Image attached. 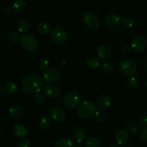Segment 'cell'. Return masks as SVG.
<instances>
[{
    "label": "cell",
    "instance_id": "6da1fadb",
    "mask_svg": "<svg viewBox=\"0 0 147 147\" xmlns=\"http://www.w3.org/2000/svg\"><path fill=\"white\" fill-rule=\"evenodd\" d=\"M22 90L26 93H37L43 88V80L35 74H31L24 78L21 83Z\"/></svg>",
    "mask_w": 147,
    "mask_h": 147
},
{
    "label": "cell",
    "instance_id": "7a4b0ae2",
    "mask_svg": "<svg viewBox=\"0 0 147 147\" xmlns=\"http://www.w3.org/2000/svg\"><path fill=\"white\" fill-rule=\"evenodd\" d=\"M97 111V106L95 103L90 100H85L80 103L78 108L77 113L79 117L88 119L91 118Z\"/></svg>",
    "mask_w": 147,
    "mask_h": 147
},
{
    "label": "cell",
    "instance_id": "3957f363",
    "mask_svg": "<svg viewBox=\"0 0 147 147\" xmlns=\"http://www.w3.org/2000/svg\"><path fill=\"white\" fill-rule=\"evenodd\" d=\"M119 71L125 76L132 77L137 72V65L136 63L130 59L121 60L119 65Z\"/></svg>",
    "mask_w": 147,
    "mask_h": 147
},
{
    "label": "cell",
    "instance_id": "277c9868",
    "mask_svg": "<svg viewBox=\"0 0 147 147\" xmlns=\"http://www.w3.org/2000/svg\"><path fill=\"white\" fill-rule=\"evenodd\" d=\"M20 42L22 48L27 52H34L38 47V40L31 34H23L20 37Z\"/></svg>",
    "mask_w": 147,
    "mask_h": 147
},
{
    "label": "cell",
    "instance_id": "5b68a950",
    "mask_svg": "<svg viewBox=\"0 0 147 147\" xmlns=\"http://www.w3.org/2000/svg\"><path fill=\"white\" fill-rule=\"evenodd\" d=\"M69 37V32L63 27H56L51 32V38L55 42H65Z\"/></svg>",
    "mask_w": 147,
    "mask_h": 147
},
{
    "label": "cell",
    "instance_id": "8992f818",
    "mask_svg": "<svg viewBox=\"0 0 147 147\" xmlns=\"http://www.w3.org/2000/svg\"><path fill=\"white\" fill-rule=\"evenodd\" d=\"M83 21L88 27L90 29H96L100 23V18L96 13L93 11H86L83 15Z\"/></svg>",
    "mask_w": 147,
    "mask_h": 147
},
{
    "label": "cell",
    "instance_id": "52a82bcc",
    "mask_svg": "<svg viewBox=\"0 0 147 147\" xmlns=\"http://www.w3.org/2000/svg\"><path fill=\"white\" fill-rule=\"evenodd\" d=\"M80 100V96L76 92H70L67 93L64 98L63 103L65 106L69 109H72L76 108L79 104Z\"/></svg>",
    "mask_w": 147,
    "mask_h": 147
},
{
    "label": "cell",
    "instance_id": "ba28073f",
    "mask_svg": "<svg viewBox=\"0 0 147 147\" xmlns=\"http://www.w3.org/2000/svg\"><path fill=\"white\" fill-rule=\"evenodd\" d=\"M131 48L136 53H142L145 50L147 46V40L143 35H137L132 40Z\"/></svg>",
    "mask_w": 147,
    "mask_h": 147
},
{
    "label": "cell",
    "instance_id": "9c48e42d",
    "mask_svg": "<svg viewBox=\"0 0 147 147\" xmlns=\"http://www.w3.org/2000/svg\"><path fill=\"white\" fill-rule=\"evenodd\" d=\"M43 77L45 80L48 83H56L60 80L61 78V73L58 69L55 67H50L45 70L43 73Z\"/></svg>",
    "mask_w": 147,
    "mask_h": 147
},
{
    "label": "cell",
    "instance_id": "30bf717a",
    "mask_svg": "<svg viewBox=\"0 0 147 147\" xmlns=\"http://www.w3.org/2000/svg\"><path fill=\"white\" fill-rule=\"evenodd\" d=\"M121 17L116 13H111L106 15L104 18V24L109 29H116L120 25Z\"/></svg>",
    "mask_w": 147,
    "mask_h": 147
},
{
    "label": "cell",
    "instance_id": "8fae6325",
    "mask_svg": "<svg viewBox=\"0 0 147 147\" xmlns=\"http://www.w3.org/2000/svg\"><path fill=\"white\" fill-rule=\"evenodd\" d=\"M96 51H97L98 56L102 60H108L112 55V50L110 46L108 45L107 44H104V43L99 45L97 47Z\"/></svg>",
    "mask_w": 147,
    "mask_h": 147
},
{
    "label": "cell",
    "instance_id": "7c38bea8",
    "mask_svg": "<svg viewBox=\"0 0 147 147\" xmlns=\"http://www.w3.org/2000/svg\"><path fill=\"white\" fill-rule=\"evenodd\" d=\"M50 116L53 121L56 122H61L65 119L66 113L64 110L60 108H53L50 110Z\"/></svg>",
    "mask_w": 147,
    "mask_h": 147
},
{
    "label": "cell",
    "instance_id": "4fadbf2b",
    "mask_svg": "<svg viewBox=\"0 0 147 147\" xmlns=\"http://www.w3.org/2000/svg\"><path fill=\"white\" fill-rule=\"evenodd\" d=\"M116 142L120 146H123L129 140V133L124 129H121L116 132L115 135Z\"/></svg>",
    "mask_w": 147,
    "mask_h": 147
},
{
    "label": "cell",
    "instance_id": "5bb4252c",
    "mask_svg": "<svg viewBox=\"0 0 147 147\" xmlns=\"http://www.w3.org/2000/svg\"><path fill=\"white\" fill-rule=\"evenodd\" d=\"M111 103V100L110 97L108 95H101L98 98L97 106L101 111L107 110L110 107Z\"/></svg>",
    "mask_w": 147,
    "mask_h": 147
},
{
    "label": "cell",
    "instance_id": "9a60e30c",
    "mask_svg": "<svg viewBox=\"0 0 147 147\" xmlns=\"http://www.w3.org/2000/svg\"><path fill=\"white\" fill-rule=\"evenodd\" d=\"M86 136V131L83 128L79 127L76 128L73 130V134H72V138L73 141L78 143H81L85 139Z\"/></svg>",
    "mask_w": 147,
    "mask_h": 147
},
{
    "label": "cell",
    "instance_id": "2e32d148",
    "mask_svg": "<svg viewBox=\"0 0 147 147\" xmlns=\"http://www.w3.org/2000/svg\"><path fill=\"white\" fill-rule=\"evenodd\" d=\"M86 65L89 68L92 70H99L102 67V61L98 57L91 56L87 59Z\"/></svg>",
    "mask_w": 147,
    "mask_h": 147
},
{
    "label": "cell",
    "instance_id": "e0dca14e",
    "mask_svg": "<svg viewBox=\"0 0 147 147\" xmlns=\"http://www.w3.org/2000/svg\"><path fill=\"white\" fill-rule=\"evenodd\" d=\"M27 7V1L26 0H16L12 4L11 9L16 14L22 13Z\"/></svg>",
    "mask_w": 147,
    "mask_h": 147
},
{
    "label": "cell",
    "instance_id": "ac0fdd59",
    "mask_svg": "<svg viewBox=\"0 0 147 147\" xmlns=\"http://www.w3.org/2000/svg\"><path fill=\"white\" fill-rule=\"evenodd\" d=\"M45 93L50 98H56L60 94V88L55 85H47L45 88Z\"/></svg>",
    "mask_w": 147,
    "mask_h": 147
},
{
    "label": "cell",
    "instance_id": "d6986e66",
    "mask_svg": "<svg viewBox=\"0 0 147 147\" xmlns=\"http://www.w3.org/2000/svg\"><path fill=\"white\" fill-rule=\"evenodd\" d=\"M37 30L42 34H47L52 30V27L47 22L42 21L37 24Z\"/></svg>",
    "mask_w": 147,
    "mask_h": 147
},
{
    "label": "cell",
    "instance_id": "ffe728a7",
    "mask_svg": "<svg viewBox=\"0 0 147 147\" xmlns=\"http://www.w3.org/2000/svg\"><path fill=\"white\" fill-rule=\"evenodd\" d=\"M124 130H126L128 133L137 134L140 131V126L137 122L131 121L125 126Z\"/></svg>",
    "mask_w": 147,
    "mask_h": 147
},
{
    "label": "cell",
    "instance_id": "44dd1931",
    "mask_svg": "<svg viewBox=\"0 0 147 147\" xmlns=\"http://www.w3.org/2000/svg\"><path fill=\"white\" fill-rule=\"evenodd\" d=\"M14 129L15 131L16 134L18 136H22V137H24L28 134V130H27V127L24 124H22V123H17V124L14 125Z\"/></svg>",
    "mask_w": 147,
    "mask_h": 147
},
{
    "label": "cell",
    "instance_id": "7402d4cb",
    "mask_svg": "<svg viewBox=\"0 0 147 147\" xmlns=\"http://www.w3.org/2000/svg\"><path fill=\"white\" fill-rule=\"evenodd\" d=\"M86 147H101V142L96 136H90L86 141Z\"/></svg>",
    "mask_w": 147,
    "mask_h": 147
},
{
    "label": "cell",
    "instance_id": "603a6c76",
    "mask_svg": "<svg viewBox=\"0 0 147 147\" xmlns=\"http://www.w3.org/2000/svg\"><path fill=\"white\" fill-rule=\"evenodd\" d=\"M17 28L20 32H27L30 29V22L27 20H21L17 24Z\"/></svg>",
    "mask_w": 147,
    "mask_h": 147
},
{
    "label": "cell",
    "instance_id": "cb8c5ba5",
    "mask_svg": "<svg viewBox=\"0 0 147 147\" xmlns=\"http://www.w3.org/2000/svg\"><path fill=\"white\" fill-rule=\"evenodd\" d=\"M122 23L128 29H131L136 25V20L131 16H124L122 19Z\"/></svg>",
    "mask_w": 147,
    "mask_h": 147
},
{
    "label": "cell",
    "instance_id": "d4e9b609",
    "mask_svg": "<svg viewBox=\"0 0 147 147\" xmlns=\"http://www.w3.org/2000/svg\"><path fill=\"white\" fill-rule=\"evenodd\" d=\"M55 147H74V144L71 139L64 137L56 142Z\"/></svg>",
    "mask_w": 147,
    "mask_h": 147
},
{
    "label": "cell",
    "instance_id": "484cf974",
    "mask_svg": "<svg viewBox=\"0 0 147 147\" xmlns=\"http://www.w3.org/2000/svg\"><path fill=\"white\" fill-rule=\"evenodd\" d=\"M9 113L14 119H19L22 115V108L19 105H13L10 107Z\"/></svg>",
    "mask_w": 147,
    "mask_h": 147
},
{
    "label": "cell",
    "instance_id": "4316f807",
    "mask_svg": "<svg viewBox=\"0 0 147 147\" xmlns=\"http://www.w3.org/2000/svg\"><path fill=\"white\" fill-rule=\"evenodd\" d=\"M17 88V83L13 81L7 82L4 86V91L7 94H11L16 91Z\"/></svg>",
    "mask_w": 147,
    "mask_h": 147
},
{
    "label": "cell",
    "instance_id": "83f0119b",
    "mask_svg": "<svg viewBox=\"0 0 147 147\" xmlns=\"http://www.w3.org/2000/svg\"><path fill=\"white\" fill-rule=\"evenodd\" d=\"M49 65H50V60H49L48 57H46V56L40 57L38 61V67L40 70H44L45 69L47 70Z\"/></svg>",
    "mask_w": 147,
    "mask_h": 147
},
{
    "label": "cell",
    "instance_id": "f1b7e54d",
    "mask_svg": "<svg viewBox=\"0 0 147 147\" xmlns=\"http://www.w3.org/2000/svg\"><path fill=\"white\" fill-rule=\"evenodd\" d=\"M139 82L137 78L132 76L127 80V86L131 89H136L139 86Z\"/></svg>",
    "mask_w": 147,
    "mask_h": 147
},
{
    "label": "cell",
    "instance_id": "f546056e",
    "mask_svg": "<svg viewBox=\"0 0 147 147\" xmlns=\"http://www.w3.org/2000/svg\"><path fill=\"white\" fill-rule=\"evenodd\" d=\"M51 124V121L48 116H43L40 121V126L42 129H47L50 126Z\"/></svg>",
    "mask_w": 147,
    "mask_h": 147
},
{
    "label": "cell",
    "instance_id": "4dcf8cb0",
    "mask_svg": "<svg viewBox=\"0 0 147 147\" xmlns=\"http://www.w3.org/2000/svg\"><path fill=\"white\" fill-rule=\"evenodd\" d=\"M9 41L12 44H17L20 41V37L18 33L15 32H12L9 34Z\"/></svg>",
    "mask_w": 147,
    "mask_h": 147
},
{
    "label": "cell",
    "instance_id": "1f68e13d",
    "mask_svg": "<svg viewBox=\"0 0 147 147\" xmlns=\"http://www.w3.org/2000/svg\"><path fill=\"white\" fill-rule=\"evenodd\" d=\"M102 69H103V71L104 73H106V74H110V73H112V71L113 70V63L110 61L106 62V63L103 65Z\"/></svg>",
    "mask_w": 147,
    "mask_h": 147
},
{
    "label": "cell",
    "instance_id": "d6a6232c",
    "mask_svg": "<svg viewBox=\"0 0 147 147\" xmlns=\"http://www.w3.org/2000/svg\"><path fill=\"white\" fill-rule=\"evenodd\" d=\"M94 116L96 120L98 122H103L106 119V115L103 111H97Z\"/></svg>",
    "mask_w": 147,
    "mask_h": 147
},
{
    "label": "cell",
    "instance_id": "836d02e7",
    "mask_svg": "<svg viewBox=\"0 0 147 147\" xmlns=\"http://www.w3.org/2000/svg\"><path fill=\"white\" fill-rule=\"evenodd\" d=\"M34 98L36 102L40 103H42V102L44 101L45 99V96L44 93L40 91V92H37V93H36L35 94H34Z\"/></svg>",
    "mask_w": 147,
    "mask_h": 147
},
{
    "label": "cell",
    "instance_id": "e575fe53",
    "mask_svg": "<svg viewBox=\"0 0 147 147\" xmlns=\"http://www.w3.org/2000/svg\"><path fill=\"white\" fill-rule=\"evenodd\" d=\"M140 138L144 143L147 144V127L142 129L140 132Z\"/></svg>",
    "mask_w": 147,
    "mask_h": 147
},
{
    "label": "cell",
    "instance_id": "d590c367",
    "mask_svg": "<svg viewBox=\"0 0 147 147\" xmlns=\"http://www.w3.org/2000/svg\"><path fill=\"white\" fill-rule=\"evenodd\" d=\"M30 140L27 139H22L19 142V147H29L30 146Z\"/></svg>",
    "mask_w": 147,
    "mask_h": 147
},
{
    "label": "cell",
    "instance_id": "8d00e7d4",
    "mask_svg": "<svg viewBox=\"0 0 147 147\" xmlns=\"http://www.w3.org/2000/svg\"><path fill=\"white\" fill-rule=\"evenodd\" d=\"M131 46L129 43H124V44L122 45L121 46V50H123L124 53H129L131 50Z\"/></svg>",
    "mask_w": 147,
    "mask_h": 147
},
{
    "label": "cell",
    "instance_id": "74e56055",
    "mask_svg": "<svg viewBox=\"0 0 147 147\" xmlns=\"http://www.w3.org/2000/svg\"><path fill=\"white\" fill-rule=\"evenodd\" d=\"M139 121H140V123L142 126H147V115H142V116H141Z\"/></svg>",
    "mask_w": 147,
    "mask_h": 147
},
{
    "label": "cell",
    "instance_id": "f35d334b",
    "mask_svg": "<svg viewBox=\"0 0 147 147\" xmlns=\"http://www.w3.org/2000/svg\"><path fill=\"white\" fill-rule=\"evenodd\" d=\"M2 10L4 13H9L11 10V7L9 4H6L3 7Z\"/></svg>",
    "mask_w": 147,
    "mask_h": 147
},
{
    "label": "cell",
    "instance_id": "ab89813d",
    "mask_svg": "<svg viewBox=\"0 0 147 147\" xmlns=\"http://www.w3.org/2000/svg\"><path fill=\"white\" fill-rule=\"evenodd\" d=\"M74 147H83V146L80 144H74Z\"/></svg>",
    "mask_w": 147,
    "mask_h": 147
},
{
    "label": "cell",
    "instance_id": "60d3db41",
    "mask_svg": "<svg viewBox=\"0 0 147 147\" xmlns=\"http://www.w3.org/2000/svg\"><path fill=\"white\" fill-rule=\"evenodd\" d=\"M109 147H119V146H117L116 145H114V144H111V145H110Z\"/></svg>",
    "mask_w": 147,
    "mask_h": 147
},
{
    "label": "cell",
    "instance_id": "b9f144b4",
    "mask_svg": "<svg viewBox=\"0 0 147 147\" xmlns=\"http://www.w3.org/2000/svg\"><path fill=\"white\" fill-rule=\"evenodd\" d=\"M1 90H2V88H1V85H0V94H1Z\"/></svg>",
    "mask_w": 147,
    "mask_h": 147
},
{
    "label": "cell",
    "instance_id": "7bdbcfd3",
    "mask_svg": "<svg viewBox=\"0 0 147 147\" xmlns=\"http://www.w3.org/2000/svg\"><path fill=\"white\" fill-rule=\"evenodd\" d=\"M145 86H146V88L147 89V80H146V83H145Z\"/></svg>",
    "mask_w": 147,
    "mask_h": 147
},
{
    "label": "cell",
    "instance_id": "ee69618b",
    "mask_svg": "<svg viewBox=\"0 0 147 147\" xmlns=\"http://www.w3.org/2000/svg\"><path fill=\"white\" fill-rule=\"evenodd\" d=\"M146 67L147 68V62H146Z\"/></svg>",
    "mask_w": 147,
    "mask_h": 147
},
{
    "label": "cell",
    "instance_id": "f6af8a7d",
    "mask_svg": "<svg viewBox=\"0 0 147 147\" xmlns=\"http://www.w3.org/2000/svg\"><path fill=\"white\" fill-rule=\"evenodd\" d=\"M123 147H132V146H123Z\"/></svg>",
    "mask_w": 147,
    "mask_h": 147
}]
</instances>
